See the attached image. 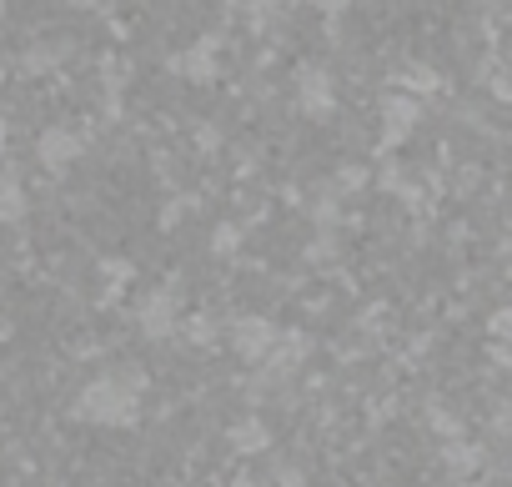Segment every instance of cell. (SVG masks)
<instances>
[{
    "label": "cell",
    "mask_w": 512,
    "mask_h": 487,
    "mask_svg": "<svg viewBox=\"0 0 512 487\" xmlns=\"http://www.w3.org/2000/svg\"><path fill=\"white\" fill-rule=\"evenodd\" d=\"M141 387H146L141 372H101L76 392L71 412L91 427H131L141 417Z\"/></svg>",
    "instance_id": "obj_1"
},
{
    "label": "cell",
    "mask_w": 512,
    "mask_h": 487,
    "mask_svg": "<svg viewBox=\"0 0 512 487\" xmlns=\"http://www.w3.org/2000/svg\"><path fill=\"white\" fill-rule=\"evenodd\" d=\"M277 342H282V327L262 312H246V317L231 322V347H236L241 362H267Z\"/></svg>",
    "instance_id": "obj_2"
},
{
    "label": "cell",
    "mask_w": 512,
    "mask_h": 487,
    "mask_svg": "<svg viewBox=\"0 0 512 487\" xmlns=\"http://www.w3.org/2000/svg\"><path fill=\"white\" fill-rule=\"evenodd\" d=\"M297 111L312 121H327L337 111V76L327 66H302L297 71Z\"/></svg>",
    "instance_id": "obj_3"
},
{
    "label": "cell",
    "mask_w": 512,
    "mask_h": 487,
    "mask_svg": "<svg viewBox=\"0 0 512 487\" xmlns=\"http://www.w3.org/2000/svg\"><path fill=\"white\" fill-rule=\"evenodd\" d=\"M81 156H86V136H81L76 126H66V121H61V126H46V131L36 136V161H41L46 171H56V176L71 171Z\"/></svg>",
    "instance_id": "obj_4"
},
{
    "label": "cell",
    "mask_w": 512,
    "mask_h": 487,
    "mask_svg": "<svg viewBox=\"0 0 512 487\" xmlns=\"http://www.w3.org/2000/svg\"><path fill=\"white\" fill-rule=\"evenodd\" d=\"M136 327H141V337H151V342L171 337V332L181 327V302H176V292H171V287H166V292H146L141 307H136Z\"/></svg>",
    "instance_id": "obj_5"
},
{
    "label": "cell",
    "mask_w": 512,
    "mask_h": 487,
    "mask_svg": "<svg viewBox=\"0 0 512 487\" xmlns=\"http://www.w3.org/2000/svg\"><path fill=\"white\" fill-rule=\"evenodd\" d=\"M176 76H186L191 86H211L216 71H221V56H216V41H191L176 61H171Z\"/></svg>",
    "instance_id": "obj_6"
},
{
    "label": "cell",
    "mask_w": 512,
    "mask_h": 487,
    "mask_svg": "<svg viewBox=\"0 0 512 487\" xmlns=\"http://www.w3.org/2000/svg\"><path fill=\"white\" fill-rule=\"evenodd\" d=\"M417 116H422V111H417V101L392 91V96L382 101V136H387V141H402V136H412Z\"/></svg>",
    "instance_id": "obj_7"
},
{
    "label": "cell",
    "mask_w": 512,
    "mask_h": 487,
    "mask_svg": "<svg viewBox=\"0 0 512 487\" xmlns=\"http://www.w3.org/2000/svg\"><path fill=\"white\" fill-rule=\"evenodd\" d=\"M226 437H231V452H241V457H256V452L272 447V427L262 417H241Z\"/></svg>",
    "instance_id": "obj_8"
},
{
    "label": "cell",
    "mask_w": 512,
    "mask_h": 487,
    "mask_svg": "<svg viewBox=\"0 0 512 487\" xmlns=\"http://www.w3.org/2000/svg\"><path fill=\"white\" fill-rule=\"evenodd\" d=\"M307 352H312V342H307L302 332H282V342L272 347V357H267V362H272V372H297Z\"/></svg>",
    "instance_id": "obj_9"
},
{
    "label": "cell",
    "mask_w": 512,
    "mask_h": 487,
    "mask_svg": "<svg viewBox=\"0 0 512 487\" xmlns=\"http://www.w3.org/2000/svg\"><path fill=\"white\" fill-rule=\"evenodd\" d=\"M26 186H21V176L16 171H0V221H21L26 216Z\"/></svg>",
    "instance_id": "obj_10"
},
{
    "label": "cell",
    "mask_w": 512,
    "mask_h": 487,
    "mask_svg": "<svg viewBox=\"0 0 512 487\" xmlns=\"http://www.w3.org/2000/svg\"><path fill=\"white\" fill-rule=\"evenodd\" d=\"M241 241H246V231H241L236 221H221V226L211 231V252H216V257H236Z\"/></svg>",
    "instance_id": "obj_11"
},
{
    "label": "cell",
    "mask_w": 512,
    "mask_h": 487,
    "mask_svg": "<svg viewBox=\"0 0 512 487\" xmlns=\"http://www.w3.org/2000/svg\"><path fill=\"white\" fill-rule=\"evenodd\" d=\"M66 61V51L56 46V41H46V46H31L26 51V71H56Z\"/></svg>",
    "instance_id": "obj_12"
},
{
    "label": "cell",
    "mask_w": 512,
    "mask_h": 487,
    "mask_svg": "<svg viewBox=\"0 0 512 487\" xmlns=\"http://www.w3.org/2000/svg\"><path fill=\"white\" fill-rule=\"evenodd\" d=\"M101 277H106L111 287H131V282H136V262H131V257H101Z\"/></svg>",
    "instance_id": "obj_13"
},
{
    "label": "cell",
    "mask_w": 512,
    "mask_h": 487,
    "mask_svg": "<svg viewBox=\"0 0 512 487\" xmlns=\"http://www.w3.org/2000/svg\"><path fill=\"white\" fill-rule=\"evenodd\" d=\"M186 337H191L196 347L211 342V337H216V332H211V317H191V322H186Z\"/></svg>",
    "instance_id": "obj_14"
},
{
    "label": "cell",
    "mask_w": 512,
    "mask_h": 487,
    "mask_svg": "<svg viewBox=\"0 0 512 487\" xmlns=\"http://www.w3.org/2000/svg\"><path fill=\"white\" fill-rule=\"evenodd\" d=\"M186 206H191V201H166V211H161V226L171 231V226H176V221L186 216Z\"/></svg>",
    "instance_id": "obj_15"
},
{
    "label": "cell",
    "mask_w": 512,
    "mask_h": 487,
    "mask_svg": "<svg viewBox=\"0 0 512 487\" xmlns=\"http://www.w3.org/2000/svg\"><path fill=\"white\" fill-rule=\"evenodd\" d=\"M277 487H302V472L297 467H277Z\"/></svg>",
    "instance_id": "obj_16"
},
{
    "label": "cell",
    "mask_w": 512,
    "mask_h": 487,
    "mask_svg": "<svg viewBox=\"0 0 512 487\" xmlns=\"http://www.w3.org/2000/svg\"><path fill=\"white\" fill-rule=\"evenodd\" d=\"M246 6H251V11H282L287 0H246Z\"/></svg>",
    "instance_id": "obj_17"
},
{
    "label": "cell",
    "mask_w": 512,
    "mask_h": 487,
    "mask_svg": "<svg viewBox=\"0 0 512 487\" xmlns=\"http://www.w3.org/2000/svg\"><path fill=\"white\" fill-rule=\"evenodd\" d=\"M362 181V171L357 166H347V171H337V186H357Z\"/></svg>",
    "instance_id": "obj_18"
},
{
    "label": "cell",
    "mask_w": 512,
    "mask_h": 487,
    "mask_svg": "<svg viewBox=\"0 0 512 487\" xmlns=\"http://www.w3.org/2000/svg\"><path fill=\"white\" fill-rule=\"evenodd\" d=\"M6 146H11V116L0 111V151H6Z\"/></svg>",
    "instance_id": "obj_19"
},
{
    "label": "cell",
    "mask_w": 512,
    "mask_h": 487,
    "mask_svg": "<svg viewBox=\"0 0 512 487\" xmlns=\"http://www.w3.org/2000/svg\"><path fill=\"white\" fill-rule=\"evenodd\" d=\"M66 6H76V11H101L106 0H66Z\"/></svg>",
    "instance_id": "obj_20"
},
{
    "label": "cell",
    "mask_w": 512,
    "mask_h": 487,
    "mask_svg": "<svg viewBox=\"0 0 512 487\" xmlns=\"http://www.w3.org/2000/svg\"><path fill=\"white\" fill-rule=\"evenodd\" d=\"M312 6H317V11H342L347 0H312Z\"/></svg>",
    "instance_id": "obj_21"
},
{
    "label": "cell",
    "mask_w": 512,
    "mask_h": 487,
    "mask_svg": "<svg viewBox=\"0 0 512 487\" xmlns=\"http://www.w3.org/2000/svg\"><path fill=\"white\" fill-rule=\"evenodd\" d=\"M6 11H11V0H0V26H6Z\"/></svg>",
    "instance_id": "obj_22"
},
{
    "label": "cell",
    "mask_w": 512,
    "mask_h": 487,
    "mask_svg": "<svg viewBox=\"0 0 512 487\" xmlns=\"http://www.w3.org/2000/svg\"><path fill=\"white\" fill-rule=\"evenodd\" d=\"M231 487H256V482H251V477H236V482H231Z\"/></svg>",
    "instance_id": "obj_23"
}]
</instances>
